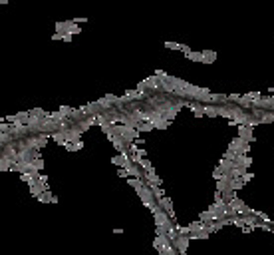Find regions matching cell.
<instances>
[{"label": "cell", "mask_w": 274, "mask_h": 255, "mask_svg": "<svg viewBox=\"0 0 274 255\" xmlns=\"http://www.w3.org/2000/svg\"><path fill=\"white\" fill-rule=\"evenodd\" d=\"M252 164V159L250 158H246V155H238V158H236V165H238V168H248V165Z\"/></svg>", "instance_id": "obj_5"}, {"label": "cell", "mask_w": 274, "mask_h": 255, "mask_svg": "<svg viewBox=\"0 0 274 255\" xmlns=\"http://www.w3.org/2000/svg\"><path fill=\"white\" fill-rule=\"evenodd\" d=\"M81 134H84V132H81L78 126H74V128H70V130L66 132V142L68 144H76V142H80Z\"/></svg>", "instance_id": "obj_3"}, {"label": "cell", "mask_w": 274, "mask_h": 255, "mask_svg": "<svg viewBox=\"0 0 274 255\" xmlns=\"http://www.w3.org/2000/svg\"><path fill=\"white\" fill-rule=\"evenodd\" d=\"M50 138H52L54 142H58V144H64V145L68 144L66 142V132H56V134H52Z\"/></svg>", "instance_id": "obj_6"}, {"label": "cell", "mask_w": 274, "mask_h": 255, "mask_svg": "<svg viewBox=\"0 0 274 255\" xmlns=\"http://www.w3.org/2000/svg\"><path fill=\"white\" fill-rule=\"evenodd\" d=\"M205 114L215 118V116H218V108L217 106H205Z\"/></svg>", "instance_id": "obj_12"}, {"label": "cell", "mask_w": 274, "mask_h": 255, "mask_svg": "<svg viewBox=\"0 0 274 255\" xmlns=\"http://www.w3.org/2000/svg\"><path fill=\"white\" fill-rule=\"evenodd\" d=\"M248 179H252V173H246L244 178H242V181H248Z\"/></svg>", "instance_id": "obj_17"}, {"label": "cell", "mask_w": 274, "mask_h": 255, "mask_svg": "<svg viewBox=\"0 0 274 255\" xmlns=\"http://www.w3.org/2000/svg\"><path fill=\"white\" fill-rule=\"evenodd\" d=\"M38 199H40V201H44V203L56 201V198H52V189H48V191H44L42 195H38Z\"/></svg>", "instance_id": "obj_7"}, {"label": "cell", "mask_w": 274, "mask_h": 255, "mask_svg": "<svg viewBox=\"0 0 274 255\" xmlns=\"http://www.w3.org/2000/svg\"><path fill=\"white\" fill-rule=\"evenodd\" d=\"M187 58H189V60H193V62H203V64H205V56H203V52H191Z\"/></svg>", "instance_id": "obj_8"}, {"label": "cell", "mask_w": 274, "mask_h": 255, "mask_svg": "<svg viewBox=\"0 0 274 255\" xmlns=\"http://www.w3.org/2000/svg\"><path fill=\"white\" fill-rule=\"evenodd\" d=\"M238 138L244 140L246 144L254 142V136H252V126H238Z\"/></svg>", "instance_id": "obj_2"}, {"label": "cell", "mask_w": 274, "mask_h": 255, "mask_svg": "<svg viewBox=\"0 0 274 255\" xmlns=\"http://www.w3.org/2000/svg\"><path fill=\"white\" fill-rule=\"evenodd\" d=\"M153 128H155V126L149 124V122H143V124L139 126V130H141V132H149V130H153Z\"/></svg>", "instance_id": "obj_13"}, {"label": "cell", "mask_w": 274, "mask_h": 255, "mask_svg": "<svg viewBox=\"0 0 274 255\" xmlns=\"http://www.w3.org/2000/svg\"><path fill=\"white\" fill-rule=\"evenodd\" d=\"M242 185H244V181H242V179H231V181H228V188L234 189V191H236V189H241Z\"/></svg>", "instance_id": "obj_11"}, {"label": "cell", "mask_w": 274, "mask_h": 255, "mask_svg": "<svg viewBox=\"0 0 274 255\" xmlns=\"http://www.w3.org/2000/svg\"><path fill=\"white\" fill-rule=\"evenodd\" d=\"M260 124H272V112H268V110H264V112H262Z\"/></svg>", "instance_id": "obj_10"}, {"label": "cell", "mask_w": 274, "mask_h": 255, "mask_svg": "<svg viewBox=\"0 0 274 255\" xmlns=\"http://www.w3.org/2000/svg\"><path fill=\"white\" fill-rule=\"evenodd\" d=\"M189 241H191V237H189V235H179L175 241H173V245H175V249L179 251V255H185V253H187Z\"/></svg>", "instance_id": "obj_1"}, {"label": "cell", "mask_w": 274, "mask_h": 255, "mask_svg": "<svg viewBox=\"0 0 274 255\" xmlns=\"http://www.w3.org/2000/svg\"><path fill=\"white\" fill-rule=\"evenodd\" d=\"M203 56H205V64H211L213 60H217V54L211 52V50H203Z\"/></svg>", "instance_id": "obj_9"}, {"label": "cell", "mask_w": 274, "mask_h": 255, "mask_svg": "<svg viewBox=\"0 0 274 255\" xmlns=\"http://www.w3.org/2000/svg\"><path fill=\"white\" fill-rule=\"evenodd\" d=\"M32 162H34V164H36V168H38V169H42V168H44V162H42V159H40V158H34Z\"/></svg>", "instance_id": "obj_16"}, {"label": "cell", "mask_w": 274, "mask_h": 255, "mask_svg": "<svg viewBox=\"0 0 274 255\" xmlns=\"http://www.w3.org/2000/svg\"><path fill=\"white\" fill-rule=\"evenodd\" d=\"M111 162H113L115 165H123V155H121V154H119V155H115V158L111 159Z\"/></svg>", "instance_id": "obj_15"}, {"label": "cell", "mask_w": 274, "mask_h": 255, "mask_svg": "<svg viewBox=\"0 0 274 255\" xmlns=\"http://www.w3.org/2000/svg\"><path fill=\"white\" fill-rule=\"evenodd\" d=\"M165 48H173V50H181L183 44H177V42H165Z\"/></svg>", "instance_id": "obj_14"}, {"label": "cell", "mask_w": 274, "mask_h": 255, "mask_svg": "<svg viewBox=\"0 0 274 255\" xmlns=\"http://www.w3.org/2000/svg\"><path fill=\"white\" fill-rule=\"evenodd\" d=\"M222 199H225V203L228 205L232 199H236V191H234V189H231V188H227L225 191H222Z\"/></svg>", "instance_id": "obj_4"}]
</instances>
